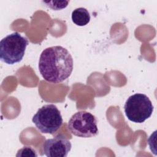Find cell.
<instances>
[{
    "mask_svg": "<svg viewBox=\"0 0 157 157\" xmlns=\"http://www.w3.org/2000/svg\"><path fill=\"white\" fill-rule=\"evenodd\" d=\"M38 67L45 80L59 83L71 75L73 70V59L66 48L59 45L52 46L42 52Z\"/></svg>",
    "mask_w": 157,
    "mask_h": 157,
    "instance_id": "cell-1",
    "label": "cell"
},
{
    "mask_svg": "<svg viewBox=\"0 0 157 157\" xmlns=\"http://www.w3.org/2000/svg\"><path fill=\"white\" fill-rule=\"evenodd\" d=\"M28 44V40L18 32L7 35L0 42L1 60L10 65L20 62Z\"/></svg>",
    "mask_w": 157,
    "mask_h": 157,
    "instance_id": "cell-2",
    "label": "cell"
},
{
    "mask_svg": "<svg viewBox=\"0 0 157 157\" xmlns=\"http://www.w3.org/2000/svg\"><path fill=\"white\" fill-rule=\"evenodd\" d=\"M154 107L148 97L142 93L130 96L124 105V111L127 118L134 123H141L149 118Z\"/></svg>",
    "mask_w": 157,
    "mask_h": 157,
    "instance_id": "cell-3",
    "label": "cell"
},
{
    "mask_svg": "<svg viewBox=\"0 0 157 157\" xmlns=\"http://www.w3.org/2000/svg\"><path fill=\"white\" fill-rule=\"evenodd\" d=\"M33 123L44 134H53L62 126L63 120L60 111L54 104L39 108L32 118Z\"/></svg>",
    "mask_w": 157,
    "mask_h": 157,
    "instance_id": "cell-4",
    "label": "cell"
},
{
    "mask_svg": "<svg viewBox=\"0 0 157 157\" xmlns=\"http://www.w3.org/2000/svg\"><path fill=\"white\" fill-rule=\"evenodd\" d=\"M67 128L72 134L83 138L95 137L99 133L96 117L86 111H78L72 115Z\"/></svg>",
    "mask_w": 157,
    "mask_h": 157,
    "instance_id": "cell-5",
    "label": "cell"
},
{
    "mask_svg": "<svg viewBox=\"0 0 157 157\" xmlns=\"http://www.w3.org/2000/svg\"><path fill=\"white\" fill-rule=\"evenodd\" d=\"M71 142L63 135L59 134L47 139L43 144L44 154L48 157H66L71 151Z\"/></svg>",
    "mask_w": 157,
    "mask_h": 157,
    "instance_id": "cell-6",
    "label": "cell"
},
{
    "mask_svg": "<svg viewBox=\"0 0 157 157\" xmlns=\"http://www.w3.org/2000/svg\"><path fill=\"white\" fill-rule=\"evenodd\" d=\"M72 21L74 24L79 26L86 25L90 21V15L88 10L83 7H78L74 9L71 14Z\"/></svg>",
    "mask_w": 157,
    "mask_h": 157,
    "instance_id": "cell-7",
    "label": "cell"
},
{
    "mask_svg": "<svg viewBox=\"0 0 157 157\" xmlns=\"http://www.w3.org/2000/svg\"><path fill=\"white\" fill-rule=\"evenodd\" d=\"M16 156L36 157L37 156V154L33 148L31 147H24L17 151Z\"/></svg>",
    "mask_w": 157,
    "mask_h": 157,
    "instance_id": "cell-8",
    "label": "cell"
}]
</instances>
